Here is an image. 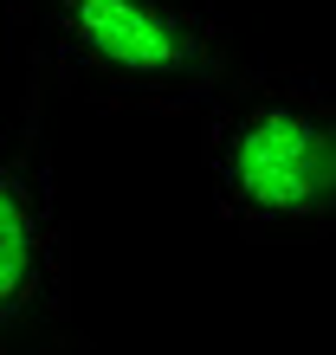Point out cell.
Here are the masks:
<instances>
[{
  "label": "cell",
  "instance_id": "cell-1",
  "mask_svg": "<svg viewBox=\"0 0 336 355\" xmlns=\"http://www.w3.org/2000/svg\"><path fill=\"white\" fill-rule=\"evenodd\" d=\"M26 71L91 110L207 116L259 65L207 0H7Z\"/></svg>",
  "mask_w": 336,
  "mask_h": 355
},
{
  "label": "cell",
  "instance_id": "cell-2",
  "mask_svg": "<svg viewBox=\"0 0 336 355\" xmlns=\"http://www.w3.org/2000/svg\"><path fill=\"white\" fill-rule=\"evenodd\" d=\"M194 123L214 207L240 239H336V91L304 71H252Z\"/></svg>",
  "mask_w": 336,
  "mask_h": 355
},
{
  "label": "cell",
  "instance_id": "cell-3",
  "mask_svg": "<svg viewBox=\"0 0 336 355\" xmlns=\"http://www.w3.org/2000/svg\"><path fill=\"white\" fill-rule=\"evenodd\" d=\"M46 97L26 71L19 123L0 130V355H97L72 297V220L52 175Z\"/></svg>",
  "mask_w": 336,
  "mask_h": 355
}]
</instances>
